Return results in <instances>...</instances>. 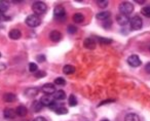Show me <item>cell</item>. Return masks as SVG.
<instances>
[{
    "label": "cell",
    "instance_id": "1",
    "mask_svg": "<svg viewBox=\"0 0 150 121\" xmlns=\"http://www.w3.org/2000/svg\"><path fill=\"white\" fill-rule=\"evenodd\" d=\"M32 9H33V11L35 13L36 15H39L44 13L47 11V6H46L45 3L42 2V1H35V2H33V4H32Z\"/></svg>",
    "mask_w": 150,
    "mask_h": 121
},
{
    "label": "cell",
    "instance_id": "2",
    "mask_svg": "<svg viewBox=\"0 0 150 121\" xmlns=\"http://www.w3.org/2000/svg\"><path fill=\"white\" fill-rule=\"evenodd\" d=\"M26 25L29 26L31 28H36L41 24V21H40L39 17L36 15H30L26 18Z\"/></svg>",
    "mask_w": 150,
    "mask_h": 121
},
{
    "label": "cell",
    "instance_id": "3",
    "mask_svg": "<svg viewBox=\"0 0 150 121\" xmlns=\"http://www.w3.org/2000/svg\"><path fill=\"white\" fill-rule=\"evenodd\" d=\"M119 13H121V15H129V13H132V11H134V6L132 3L127 2V1H125V2H122L119 4Z\"/></svg>",
    "mask_w": 150,
    "mask_h": 121
},
{
    "label": "cell",
    "instance_id": "4",
    "mask_svg": "<svg viewBox=\"0 0 150 121\" xmlns=\"http://www.w3.org/2000/svg\"><path fill=\"white\" fill-rule=\"evenodd\" d=\"M143 25V21L140 17L135 15L134 18H132V20H129V26H131L132 30H140Z\"/></svg>",
    "mask_w": 150,
    "mask_h": 121
},
{
    "label": "cell",
    "instance_id": "5",
    "mask_svg": "<svg viewBox=\"0 0 150 121\" xmlns=\"http://www.w3.org/2000/svg\"><path fill=\"white\" fill-rule=\"evenodd\" d=\"M54 15L59 20H64L66 18V11L62 5H58L54 9Z\"/></svg>",
    "mask_w": 150,
    "mask_h": 121
},
{
    "label": "cell",
    "instance_id": "6",
    "mask_svg": "<svg viewBox=\"0 0 150 121\" xmlns=\"http://www.w3.org/2000/svg\"><path fill=\"white\" fill-rule=\"evenodd\" d=\"M127 63H129V66H132V67H134V68L139 67V66L142 64L140 58L138 56H136V54H133V56L127 58Z\"/></svg>",
    "mask_w": 150,
    "mask_h": 121
},
{
    "label": "cell",
    "instance_id": "7",
    "mask_svg": "<svg viewBox=\"0 0 150 121\" xmlns=\"http://www.w3.org/2000/svg\"><path fill=\"white\" fill-rule=\"evenodd\" d=\"M41 91L44 92L45 94H52L56 92V87H54V84L52 83H45L42 85Z\"/></svg>",
    "mask_w": 150,
    "mask_h": 121
},
{
    "label": "cell",
    "instance_id": "8",
    "mask_svg": "<svg viewBox=\"0 0 150 121\" xmlns=\"http://www.w3.org/2000/svg\"><path fill=\"white\" fill-rule=\"evenodd\" d=\"M116 22L118 25L120 26H125L129 23V15H118L116 17Z\"/></svg>",
    "mask_w": 150,
    "mask_h": 121
},
{
    "label": "cell",
    "instance_id": "9",
    "mask_svg": "<svg viewBox=\"0 0 150 121\" xmlns=\"http://www.w3.org/2000/svg\"><path fill=\"white\" fill-rule=\"evenodd\" d=\"M83 45H84V47L88 48V49H95L97 46V43L94 38H86L83 41Z\"/></svg>",
    "mask_w": 150,
    "mask_h": 121
},
{
    "label": "cell",
    "instance_id": "10",
    "mask_svg": "<svg viewBox=\"0 0 150 121\" xmlns=\"http://www.w3.org/2000/svg\"><path fill=\"white\" fill-rule=\"evenodd\" d=\"M50 39L52 40V42H59L62 39V34H61V32L57 31V30H54V31L50 32Z\"/></svg>",
    "mask_w": 150,
    "mask_h": 121
},
{
    "label": "cell",
    "instance_id": "11",
    "mask_svg": "<svg viewBox=\"0 0 150 121\" xmlns=\"http://www.w3.org/2000/svg\"><path fill=\"white\" fill-rule=\"evenodd\" d=\"M54 101V96H50V94H46V96H43L41 98H40V103H41L43 106H50L52 102Z\"/></svg>",
    "mask_w": 150,
    "mask_h": 121
},
{
    "label": "cell",
    "instance_id": "12",
    "mask_svg": "<svg viewBox=\"0 0 150 121\" xmlns=\"http://www.w3.org/2000/svg\"><path fill=\"white\" fill-rule=\"evenodd\" d=\"M3 115H4V117L6 119H13L16 116H17V113H16V110H13V109L7 108V109H5V110H4Z\"/></svg>",
    "mask_w": 150,
    "mask_h": 121
},
{
    "label": "cell",
    "instance_id": "13",
    "mask_svg": "<svg viewBox=\"0 0 150 121\" xmlns=\"http://www.w3.org/2000/svg\"><path fill=\"white\" fill-rule=\"evenodd\" d=\"M9 38L11 39H13V40H18V39H20L21 38V36H22V33H21V31L20 30H18V29H13V30H11L9 31Z\"/></svg>",
    "mask_w": 150,
    "mask_h": 121
},
{
    "label": "cell",
    "instance_id": "14",
    "mask_svg": "<svg viewBox=\"0 0 150 121\" xmlns=\"http://www.w3.org/2000/svg\"><path fill=\"white\" fill-rule=\"evenodd\" d=\"M17 100V96L15 94H11V92H8V94H5L3 96V101L6 103H13Z\"/></svg>",
    "mask_w": 150,
    "mask_h": 121
},
{
    "label": "cell",
    "instance_id": "15",
    "mask_svg": "<svg viewBox=\"0 0 150 121\" xmlns=\"http://www.w3.org/2000/svg\"><path fill=\"white\" fill-rule=\"evenodd\" d=\"M27 108H26L25 106H19L17 109H16V113H17L18 116L20 117H24L27 115Z\"/></svg>",
    "mask_w": 150,
    "mask_h": 121
},
{
    "label": "cell",
    "instance_id": "16",
    "mask_svg": "<svg viewBox=\"0 0 150 121\" xmlns=\"http://www.w3.org/2000/svg\"><path fill=\"white\" fill-rule=\"evenodd\" d=\"M96 18L100 21H106L107 19L110 18V13L109 11H101L96 15Z\"/></svg>",
    "mask_w": 150,
    "mask_h": 121
},
{
    "label": "cell",
    "instance_id": "17",
    "mask_svg": "<svg viewBox=\"0 0 150 121\" xmlns=\"http://www.w3.org/2000/svg\"><path fill=\"white\" fill-rule=\"evenodd\" d=\"M54 98L58 101H63L66 98V94H65L64 90H58L54 94Z\"/></svg>",
    "mask_w": 150,
    "mask_h": 121
},
{
    "label": "cell",
    "instance_id": "18",
    "mask_svg": "<svg viewBox=\"0 0 150 121\" xmlns=\"http://www.w3.org/2000/svg\"><path fill=\"white\" fill-rule=\"evenodd\" d=\"M42 108H43V105L40 103V101H35L33 103V105H32V109H33V111L35 113L40 112L42 110Z\"/></svg>",
    "mask_w": 150,
    "mask_h": 121
},
{
    "label": "cell",
    "instance_id": "19",
    "mask_svg": "<svg viewBox=\"0 0 150 121\" xmlns=\"http://www.w3.org/2000/svg\"><path fill=\"white\" fill-rule=\"evenodd\" d=\"M38 94V89L35 87H30L25 90V94L27 96H35Z\"/></svg>",
    "mask_w": 150,
    "mask_h": 121
},
{
    "label": "cell",
    "instance_id": "20",
    "mask_svg": "<svg viewBox=\"0 0 150 121\" xmlns=\"http://www.w3.org/2000/svg\"><path fill=\"white\" fill-rule=\"evenodd\" d=\"M8 7H9V3L7 1H4V0L0 1V13H4L8 9Z\"/></svg>",
    "mask_w": 150,
    "mask_h": 121
},
{
    "label": "cell",
    "instance_id": "21",
    "mask_svg": "<svg viewBox=\"0 0 150 121\" xmlns=\"http://www.w3.org/2000/svg\"><path fill=\"white\" fill-rule=\"evenodd\" d=\"M125 121H140V117L137 114H134V113H129L125 116Z\"/></svg>",
    "mask_w": 150,
    "mask_h": 121
},
{
    "label": "cell",
    "instance_id": "22",
    "mask_svg": "<svg viewBox=\"0 0 150 121\" xmlns=\"http://www.w3.org/2000/svg\"><path fill=\"white\" fill-rule=\"evenodd\" d=\"M63 72H64V74H66V75H71V74H73L75 72V68L71 65H66L63 68Z\"/></svg>",
    "mask_w": 150,
    "mask_h": 121
},
{
    "label": "cell",
    "instance_id": "23",
    "mask_svg": "<svg viewBox=\"0 0 150 121\" xmlns=\"http://www.w3.org/2000/svg\"><path fill=\"white\" fill-rule=\"evenodd\" d=\"M73 21H74L75 23H77V24L82 23V22L84 21V15H82V13H75V15H73Z\"/></svg>",
    "mask_w": 150,
    "mask_h": 121
},
{
    "label": "cell",
    "instance_id": "24",
    "mask_svg": "<svg viewBox=\"0 0 150 121\" xmlns=\"http://www.w3.org/2000/svg\"><path fill=\"white\" fill-rule=\"evenodd\" d=\"M68 103H69V105H70L71 107L76 106V105H77V98H76V96H75L74 94H71V96H69Z\"/></svg>",
    "mask_w": 150,
    "mask_h": 121
},
{
    "label": "cell",
    "instance_id": "25",
    "mask_svg": "<svg viewBox=\"0 0 150 121\" xmlns=\"http://www.w3.org/2000/svg\"><path fill=\"white\" fill-rule=\"evenodd\" d=\"M97 4L101 8H105V7L108 6L109 1H107V0H99V1H97Z\"/></svg>",
    "mask_w": 150,
    "mask_h": 121
},
{
    "label": "cell",
    "instance_id": "26",
    "mask_svg": "<svg viewBox=\"0 0 150 121\" xmlns=\"http://www.w3.org/2000/svg\"><path fill=\"white\" fill-rule=\"evenodd\" d=\"M141 13H142V15H143L144 17L150 18V6L143 7V8H142V11H141Z\"/></svg>",
    "mask_w": 150,
    "mask_h": 121
},
{
    "label": "cell",
    "instance_id": "27",
    "mask_svg": "<svg viewBox=\"0 0 150 121\" xmlns=\"http://www.w3.org/2000/svg\"><path fill=\"white\" fill-rule=\"evenodd\" d=\"M54 112H56L58 115H65V114H67V113H68V110H67V109L65 108V107L62 106V107H60V108L57 109V110L54 111Z\"/></svg>",
    "mask_w": 150,
    "mask_h": 121
},
{
    "label": "cell",
    "instance_id": "28",
    "mask_svg": "<svg viewBox=\"0 0 150 121\" xmlns=\"http://www.w3.org/2000/svg\"><path fill=\"white\" fill-rule=\"evenodd\" d=\"M98 41L102 44H109V43H112V40L109 39V38H104V37H99L98 38Z\"/></svg>",
    "mask_w": 150,
    "mask_h": 121
},
{
    "label": "cell",
    "instance_id": "29",
    "mask_svg": "<svg viewBox=\"0 0 150 121\" xmlns=\"http://www.w3.org/2000/svg\"><path fill=\"white\" fill-rule=\"evenodd\" d=\"M67 31H68L69 34H75L77 32V28L75 27L74 25H69L68 28H67Z\"/></svg>",
    "mask_w": 150,
    "mask_h": 121
},
{
    "label": "cell",
    "instance_id": "30",
    "mask_svg": "<svg viewBox=\"0 0 150 121\" xmlns=\"http://www.w3.org/2000/svg\"><path fill=\"white\" fill-rule=\"evenodd\" d=\"M54 84H57V85H65V84H66V81H65L64 78L58 77L54 79Z\"/></svg>",
    "mask_w": 150,
    "mask_h": 121
},
{
    "label": "cell",
    "instance_id": "31",
    "mask_svg": "<svg viewBox=\"0 0 150 121\" xmlns=\"http://www.w3.org/2000/svg\"><path fill=\"white\" fill-rule=\"evenodd\" d=\"M29 71L31 73H35L36 71H38V67L35 63H30L29 64Z\"/></svg>",
    "mask_w": 150,
    "mask_h": 121
},
{
    "label": "cell",
    "instance_id": "32",
    "mask_svg": "<svg viewBox=\"0 0 150 121\" xmlns=\"http://www.w3.org/2000/svg\"><path fill=\"white\" fill-rule=\"evenodd\" d=\"M48 107H50V110H52V111H56L57 109H58V108H60V107H62V106H61V105L59 104V103H57L56 101H54V102H52V104H50Z\"/></svg>",
    "mask_w": 150,
    "mask_h": 121
},
{
    "label": "cell",
    "instance_id": "33",
    "mask_svg": "<svg viewBox=\"0 0 150 121\" xmlns=\"http://www.w3.org/2000/svg\"><path fill=\"white\" fill-rule=\"evenodd\" d=\"M34 76H35L36 78H42V77H45L46 73L44 71H36L35 73H34Z\"/></svg>",
    "mask_w": 150,
    "mask_h": 121
},
{
    "label": "cell",
    "instance_id": "34",
    "mask_svg": "<svg viewBox=\"0 0 150 121\" xmlns=\"http://www.w3.org/2000/svg\"><path fill=\"white\" fill-rule=\"evenodd\" d=\"M36 60H37V62L41 63V62H44V61H45V56H44L43 54H41V56H38L37 58H36Z\"/></svg>",
    "mask_w": 150,
    "mask_h": 121
},
{
    "label": "cell",
    "instance_id": "35",
    "mask_svg": "<svg viewBox=\"0 0 150 121\" xmlns=\"http://www.w3.org/2000/svg\"><path fill=\"white\" fill-rule=\"evenodd\" d=\"M33 121H47V120H46V118H44V117L39 116V117H36Z\"/></svg>",
    "mask_w": 150,
    "mask_h": 121
},
{
    "label": "cell",
    "instance_id": "36",
    "mask_svg": "<svg viewBox=\"0 0 150 121\" xmlns=\"http://www.w3.org/2000/svg\"><path fill=\"white\" fill-rule=\"evenodd\" d=\"M112 102H114V100H108V101H104V102H102L101 103L99 106H102V105H105V104H108V103H112Z\"/></svg>",
    "mask_w": 150,
    "mask_h": 121
},
{
    "label": "cell",
    "instance_id": "37",
    "mask_svg": "<svg viewBox=\"0 0 150 121\" xmlns=\"http://www.w3.org/2000/svg\"><path fill=\"white\" fill-rule=\"evenodd\" d=\"M145 71L150 74V63H148L147 65L145 66Z\"/></svg>",
    "mask_w": 150,
    "mask_h": 121
},
{
    "label": "cell",
    "instance_id": "38",
    "mask_svg": "<svg viewBox=\"0 0 150 121\" xmlns=\"http://www.w3.org/2000/svg\"><path fill=\"white\" fill-rule=\"evenodd\" d=\"M136 2H137V3H140V4H143V3H145V1H139V0H137Z\"/></svg>",
    "mask_w": 150,
    "mask_h": 121
},
{
    "label": "cell",
    "instance_id": "39",
    "mask_svg": "<svg viewBox=\"0 0 150 121\" xmlns=\"http://www.w3.org/2000/svg\"><path fill=\"white\" fill-rule=\"evenodd\" d=\"M101 121H109V120H108V119H102Z\"/></svg>",
    "mask_w": 150,
    "mask_h": 121
},
{
    "label": "cell",
    "instance_id": "40",
    "mask_svg": "<svg viewBox=\"0 0 150 121\" xmlns=\"http://www.w3.org/2000/svg\"><path fill=\"white\" fill-rule=\"evenodd\" d=\"M0 58H1V53H0Z\"/></svg>",
    "mask_w": 150,
    "mask_h": 121
},
{
    "label": "cell",
    "instance_id": "41",
    "mask_svg": "<svg viewBox=\"0 0 150 121\" xmlns=\"http://www.w3.org/2000/svg\"><path fill=\"white\" fill-rule=\"evenodd\" d=\"M149 50H150V46H149Z\"/></svg>",
    "mask_w": 150,
    "mask_h": 121
},
{
    "label": "cell",
    "instance_id": "42",
    "mask_svg": "<svg viewBox=\"0 0 150 121\" xmlns=\"http://www.w3.org/2000/svg\"><path fill=\"white\" fill-rule=\"evenodd\" d=\"M0 22H1V19H0Z\"/></svg>",
    "mask_w": 150,
    "mask_h": 121
}]
</instances>
